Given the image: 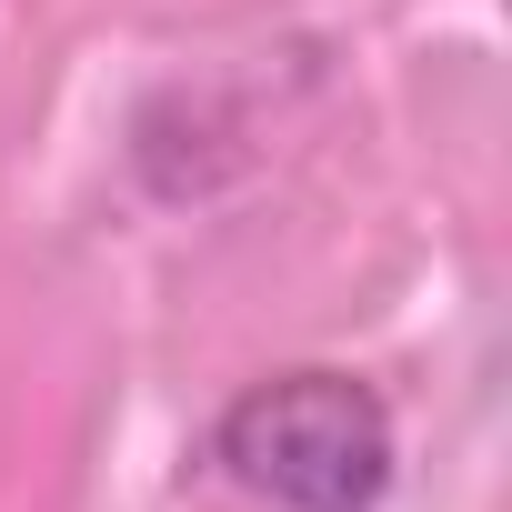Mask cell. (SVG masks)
<instances>
[{
  "label": "cell",
  "instance_id": "obj_1",
  "mask_svg": "<svg viewBox=\"0 0 512 512\" xmlns=\"http://www.w3.org/2000/svg\"><path fill=\"white\" fill-rule=\"evenodd\" d=\"M211 462L272 512H382L392 492V412L362 372L302 362L251 382L211 422Z\"/></svg>",
  "mask_w": 512,
  "mask_h": 512
}]
</instances>
